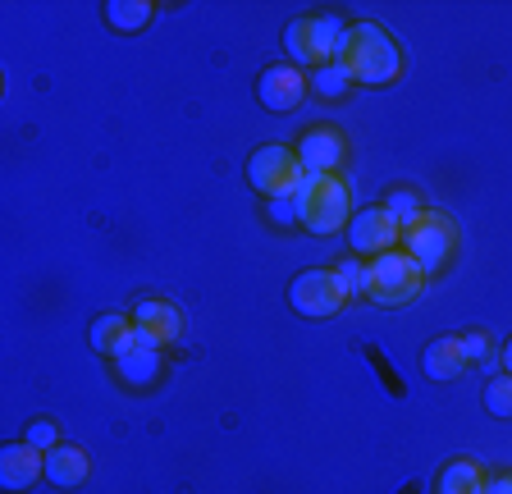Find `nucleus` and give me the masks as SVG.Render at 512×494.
<instances>
[{
    "mask_svg": "<svg viewBox=\"0 0 512 494\" xmlns=\"http://www.w3.org/2000/svg\"><path fill=\"white\" fill-rule=\"evenodd\" d=\"M339 65L352 74V83L362 87H384L403 74V51L380 23H352L348 37H343Z\"/></svg>",
    "mask_w": 512,
    "mask_h": 494,
    "instance_id": "1",
    "label": "nucleus"
},
{
    "mask_svg": "<svg viewBox=\"0 0 512 494\" xmlns=\"http://www.w3.org/2000/svg\"><path fill=\"white\" fill-rule=\"evenodd\" d=\"M352 220V188L343 174H307L298 188V225L311 234H339Z\"/></svg>",
    "mask_w": 512,
    "mask_h": 494,
    "instance_id": "2",
    "label": "nucleus"
},
{
    "mask_svg": "<svg viewBox=\"0 0 512 494\" xmlns=\"http://www.w3.org/2000/svg\"><path fill=\"white\" fill-rule=\"evenodd\" d=\"M348 28L352 23H343L339 14H307V19H293L284 28V46L298 69H320L330 60H339Z\"/></svg>",
    "mask_w": 512,
    "mask_h": 494,
    "instance_id": "3",
    "label": "nucleus"
},
{
    "mask_svg": "<svg viewBox=\"0 0 512 494\" xmlns=\"http://www.w3.org/2000/svg\"><path fill=\"white\" fill-rule=\"evenodd\" d=\"M421 284H426V270L416 266L403 247L384 252V257H375L371 266H366V298L380 302V307H403V302H412L416 293H421Z\"/></svg>",
    "mask_w": 512,
    "mask_h": 494,
    "instance_id": "4",
    "label": "nucleus"
},
{
    "mask_svg": "<svg viewBox=\"0 0 512 494\" xmlns=\"http://www.w3.org/2000/svg\"><path fill=\"white\" fill-rule=\"evenodd\" d=\"M302 179H307V170H302L293 147L270 142V147H256L252 156H247V183H252L266 202L270 197H293L302 188Z\"/></svg>",
    "mask_w": 512,
    "mask_h": 494,
    "instance_id": "5",
    "label": "nucleus"
},
{
    "mask_svg": "<svg viewBox=\"0 0 512 494\" xmlns=\"http://www.w3.org/2000/svg\"><path fill=\"white\" fill-rule=\"evenodd\" d=\"M453 247H458V229H453V220L444 211H421V220L403 234V252L426 275L444 270V261L453 257Z\"/></svg>",
    "mask_w": 512,
    "mask_h": 494,
    "instance_id": "6",
    "label": "nucleus"
},
{
    "mask_svg": "<svg viewBox=\"0 0 512 494\" xmlns=\"http://www.w3.org/2000/svg\"><path fill=\"white\" fill-rule=\"evenodd\" d=\"M288 302H293V312H298V316L325 321V316L343 312L348 293H343V284H339V275H334V270H302L298 280L288 284Z\"/></svg>",
    "mask_w": 512,
    "mask_h": 494,
    "instance_id": "7",
    "label": "nucleus"
},
{
    "mask_svg": "<svg viewBox=\"0 0 512 494\" xmlns=\"http://www.w3.org/2000/svg\"><path fill=\"white\" fill-rule=\"evenodd\" d=\"M348 243H352V257H384L403 243V229L398 220L384 206H366V211H352L348 220Z\"/></svg>",
    "mask_w": 512,
    "mask_h": 494,
    "instance_id": "8",
    "label": "nucleus"
},
{
    "mask_svg": "<svg viewBox=\"0 0 512 494\" xmlns=\"http://www.w3.org/2000/svg\"><path fill=\"white\" fill-rule=\"evenodd\" d=\"M307 74L298 65H270L266 74L256 78V101L275 115H288V110H298L302 97H307Z\"/></svg>",
    "mask_w": 512,
    "mask_h": 494,
    "instance_id": "9",
    "label": "nucleus"
},
{
    "mask_svg": "<svg viewBox=\"0 0 512 494\" xmlns=\"http://www.w3.org/2000/svg\"><path fill=\"white\" fill-rule=\"evenodd\" d=\"M298 161H302V170H307V174H339V165L348 161V142H343L339 129L316 124V129L302 133Z\"/></svg>",
    "mask_w": 512,
    "mask_h": 494,
    "instance_id": "10",
    "label": "nucleus"
},
{
    "mask_svg": "<svg viewBox=\"0 0 512 494\" xmlns=\"http://www.w3.org/2000/svg\"><path fill=\"white\" fill-rule=\"evenodd\" d=\"M46 472V453L42 449H32L28 440H19V444H5L0 449V485L10 494H19V490H28L37 476Z\"/></svg>",
    "mask_w": 512,
    "mask_h": 494,
    "instance_id": "11",
    "label": "nucleus"
},
{
    "mask_svg": "<svg viewBox=\"0 0 512 494\" xmlns=\"http://www.w3.org/2000/svg\"><path fill=\"white\" fill-rule=\"evenodd\" d=\"M133 325H138L142 334H151L160 348L165 344H174L183 334V312L174 307V302H165V298H138L133 302Z\"/></svg>",
    "mask_w": 512,
    "mask_h": 494,
    "instance_id": "12",
    "label": "nucleus"
},
{
    "mask_svg": "<svg viewBox=\"0 0 512 494\" xmlns=\"http://www.w3.org/2000/svg\"><path fill=\"white\" fill-rule=\"evenodd\" d=\"M115 371H119V380H124L128 389H147V385H156V376H160V344L151 339V334H142V330H138V344H133L124 357H119Z\"/></svg>",
    "mask_w": 512,
    "mask_h": 494,
    "instance_id": "13",
    "label": "nucleus"
},
{
    "mask_svg": "<svg viewBox=\"0 0 512 494\" xmlns=\"http://www.w3.org/2000/svg\"><path fill=\"white\" fill-rule=\"evenodd\" d=\"M421 371H426L435 385H448V380H458L467 371V357H462V339L458 334H439L421 348Z\"/></svg>",
    "mask_w": 512,
    "mask_h": 494,
    "instance_id": "14",
    "label": "nucleus"
},
{
    "mask_svg": "<svg viewBox=\"0 0 512 494\" xmlns=\"http://www.w3.org/2000/svg\"><path fill=\"white\" fill-rule=\"evenodd\" d=\"M133 344H138V325H133V316L106 312V316H96V321H92V348L101 357L119 362V357H124Z\"/></svg>",
    "mask_w": 512,
    "mask_h": 494,
    "instance_id": "15",
    "label": "nucleus"
},
{
    "mask_svg": "<svg viewBox=\"0 0 512 494\" xmlns=\"http://www.w3.org/2000/svg\"><path fill=\"white\" fill-rule=\"evenodd\" d=\"M46 481L60 485V490H74L87 481V453L78 444H55L46 453Z\"/></svg>",
    "mask_w": 512,
    "mask_h": 494,
    "instance_id": "16",
    "label": "nucleus"
},
{
    "mask_svg": "<svg viewBox=\"0 0 512 494\" xmlns=\"http://www.w3.org/2000/svg\"><path fill=\"white\" fill-rule=\"evenodd\" d=\"M151 19H156V5H151V0H110L106 5V23L115 33H138Z\"/></svg>",
    "mask_w": 512,
    "mask_h": 494,
    "instance_id": "17",
    "label": "nucleus"
},
{
    "mask_svg": "<svg viewBox=\"0 0 512 494\" xmlns=\"http://www.w3.org/2000/svg\"><path fill=\"white\" fill-rule=\"evenodd\" d=\"M480 485H485V476H480V467L467 458L448 462L444 472H439V494H480Z\"/></svg>",
    "mask_w": 512,
    "mask_h": 494,
    "instance_id": "18",
    "label": "nucleus"
},
{
    "mask_svg": "<svg viewBox=\"0 0 512 494\" xmlns=\"http://www.w3.org/2000/svg\"><path fill=\"white\" fill-rule=\"evenodd\" d=\"M307 87L316 92V97H325V101H334V97H343L352 87V74L339 65V60H330V65H320V69H311L307 74Z\"/></svg>",
    "mask_w": 512,
    "mask_h": 494,
    "instance_id": "19",
    "label": "nucleus"
},
{
    "mask_svg": "<svg viewBox=\"0 0 512 494\" xmlns=\"http://www.w3.org/2000/svg\"><path fill=\"white\" fill-rule=\"evenodd\" d=\"M380 206H384V211H389V215H394V220H398V229H403V234L416 225V220H421V211H426V206H421V197H416L412 188H389Z\"/></svg>",
    "mask_w": 512,
    "mask_h": 494,
    "instance_id": "20",
    "label": "nucleus"
},
{
    "mask_svg": "<svg viewBox=\"0 0 512 494\" xmlns=\"http://www.w3.org/2000/svg\"><path fill=\"white\" fill-rule=\"evenodd\" d=\"M334 275H339V284H343V293H348V298H366V266H362V257H343L339 266H334Z\"/></svg>",
    "mask_w": 512,
    "mask_h": 494,
    "instance_id": "21",
    "label": "nucleus"
},
{
    "mask_svg": "<svg viewBox=\"0 0 512 494\" xmlns=\"http://www.w3.org/2000/svg\"><path fill=\"white\" fill-rule=\"evenodd\" d=\"M485 408L494 412V417H512V376L503 371V376H494L490 385H485Z\"/></svg>",
    "mask_w": 512,
    "mask_h": 494,
    "instance_id": "22",
    "label": "nucleus"
},
{
    "mask_svg": "<svg viewBox=\"0 0 512 494\" xmlns=\"http://www.w3.org/2000/svg\"><path fill=\"white\" fill-rule=\"evenodd\" d=\"M266 215H270V225H275V229H293V225H298V193H293V197H270Z\"/></svg>",
    "mask_w": 512,
    "mask_h": 494,
    "instance_id": "23",
    "label": "nucleus"
},
{
    "mask_svg": "<svg viewBox=\"0 0 512 494\" xmlns=\"http://www.w3.org/2000/svg\"><path fill=\"white\" fill-rule=\"evenodd\" d=\"M458 339H462V357H467V366H485V362H490V348H494V339H490V334H485V330H471V334H458Z\"/></svg>",
    "mask_w": 512,
    "mask_h": 494,
    "instance_id": "24",
    "label": "nucleus"
},
{
    "mask_svg": "<svg viewBox=\"0 0 512 494\" xmlns=\"http://www.w3.org/2000/svg\"><path fill=\"white\" fill-rule=\"evenodd\" d=\"M23 440H28L32 449L51 453L55 444H60V430H55V421H51V417H37V421H28V435H23Z\"/></svg>",
    "mask_w": 512,
    "mask_h": 494,
    "instance_id": "25",
    "label": "nucleus"
},
{
    "mask_svg": "<svg viewBox=\"0 0 512 494\" xmlns=\"http://www.w3.org/2000/svg\"><path fill=\"white\" fill-rule=\"evenodd\" d=\"M480 494H512V472H499V476H485Z\"/></svg>",
    "mask_w": 512,
    "mask_h": 494,
    "instance_id": "26",
    "label": "nucleus"
},
{
    "mask_svg": "<svg viewBox=\"0 0 512 494\" xmlns=\"http://www.w3.org/2000/svg\"><path fill=\"white\" fill-rule=\"evenodd\" d=\"M503 371H508V376H512V339H508V344H503Z\"/></svg>",
    "mask_w": 512,
    "mask_h": 494,
    "instance_id": "27",
    "label": "nucleus"
}]
</instances>
